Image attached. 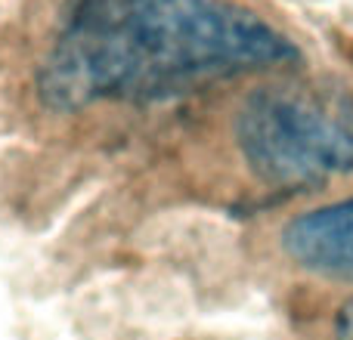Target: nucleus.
I'll return each instance as SVG.
<instances>
[{
	"label": "nucleus",
	"mask_w": 353,
	"mask_h": 340,
	"mask_svg": "<svg viewBox=\"0 0 353 340\" xmlns=\"http://www.w3.org/2000/svg\"><path fill=\"white\" fill-rule=\"evenodd\" d=\"M298 56L282 31L230 0H78L41 93L56 109L165 99Z\"/></svg>",
	"instance_id": "nucleus-1"
},
{
	"label": "nucleus",
	"mask_w": 353,
	"mask_h": 340,
	"mask_svg": "<svg viewBox=\"0 0 353 340\" xmlns=\"http://www.w3.org/2000/svg\"><path fill=\"white\" fill-rule=\"evenodd\" d=\"M236 142L270 186H319L353 173V99L310 87H263L239 109Z\"/></svg>",
	"instance_id": "nucleus-2"
},
{
	"label": "nucleus",
	"mask_w": 353,
	"mask_h": 340,
	"mask_svg": "<svg viewBox=\"0 0 353 340\" xmlns=\"http://www.w3.org/2000/svg\"><path fill=\"white\" fill-rule=\"evenodd\" d=\"M282 248L307 273L353 281V198L294 217L282 229Z\"/></svg>",
	"instance_id": "nucleus-3"
},
{
	"label": "nucleus",
	"mask_w": 353,
	"mask_h": 340,
	"mask_svg": "<svg viewBox=\"0 0 353 340\" xmlns=\"http://www.w3.org/2000/svg\"><path fill=\"white\" fill-rule=\"evenodd\" d=\"M335 340H353V300L338 310L335 319Z\"/></svg>",
	"instance_id": "nucleus-4"
}]
</instances>
